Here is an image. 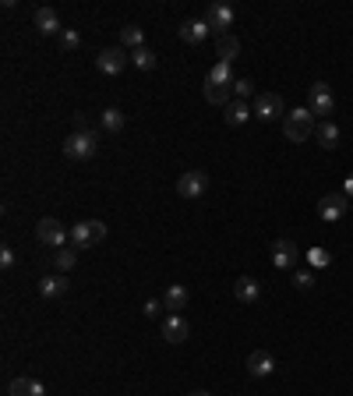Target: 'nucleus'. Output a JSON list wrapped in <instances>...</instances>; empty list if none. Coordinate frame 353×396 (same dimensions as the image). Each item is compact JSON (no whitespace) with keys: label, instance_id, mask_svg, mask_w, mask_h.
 I'll return each instance as SVG.
<instances>
[{"label":"nucleus","instance_id":"bb28decb","mask_svg":"<svg viewBox=\"0 0 353 396\" xmlns=\"http://www.w3.org/2000/svg\"><path fill=\"white\" fill-rule=\"evenodd\" d=\"M131 64H135L138 71H152V68H156V53H152L149 46H142V50L131 53Z\"/></svg>","mask_w":353,"mask_h":396},{"label":"nucleus","instance_id":"1a4fd4ad","mask_svg":"<svg viewBox=\"0 0 353 396\" xmlns=\"http://www.w3.org/2000/svg\"><path fill=\"white\" fill-rule=\"evenodd\" d=\"M346 209H350V198H346L343 191H332V195H325V198L318 202V216H322L325 223L343 219V216H346Z\"/></svg>","mask_w":353,"mask_h":396},{"label":"nucleus","instance_id":"4468645a","mask_svg":"<svg viewBox=\"0 0 353 396\" xmlns=\"http://www.w3.org/2000/svg\"><path fill=\"white\" fill-rule=\"evenodd\" d=\"M233 298H237L241 305H255L262 298V283L255 276H241L237 283H233Z\"/></svg>","mask_w":353,"mask_h":396},{"label":"nucleus","instance_id":"f704fd0d","mask_svg":"<svg viewBox=\"0 0 353 396\" xmlns=\"http://www.w3.org/2000/svg\"><path fill=\"white\" fill-rule=\"evenodd\" d=\"M75 131H92V128H89V117H85V113H75Z\"/></svg>","mask_w":353,"mask_h":396},{"label":"nucleus","instance_id":"9b49d317","mask_svg":"<svg viewBox=\"0 0 353 396\" xmlns=\"http://www.w3.org/2000/svg\"><path fill=\"white\" fill-rule=\"evenodd\" d=\"M191 336V325H188V318L184 315H166L163 318V339H166V344H184V339Z\"/></svg>","mask_w":353,"mask_h":396},{"label":"nucleus","instance_id":"ddd939ff","mask_svg":"<svg viewBox=\"0 0 353 396\" xmlns=\"http://www.w3.org/2000/svg\"><path fill=\"white\" fill-rule=\"evenodd\" d=\"M188 301H191V294H188V287H181V283H173V287L163 291V308L170 315H181L188 308Z\"/></svg>","mask_w":353,"mask_h":396},{"label":"nucleus","instance_id":"a878e982","mask_svg":"<svg viewBox=\"0 0 353 396\" xmlns=\"http://www.w3.org/2000/svg\"><path fill=\"white\" fill-rule=\"evenodd\" d=\"M315 135H318V145H322V149H336V145H339V128H336L332 121H322Z\"/></svg>","mask_w":353,"mask_h":396},{"label":"nucleus","instance_id":"473e14b6","mask_svg":"<svg viewBox=\"0 0 353 396\" xmlns=\"http://www.w3.org/2000/svg\"><path fill=\"white\" fill-rule=\"evenodd\" d=\"M0 265H4V269H11V265H15V251H11L8 244L0 248Z\"/></svg>","mask_w":353,"mask_h":396},{"label":"nucleus","instance_id":"6ab92c4d","mask_svg":"<svg viewBox=\"0 0 353 396\" xmlns=\"http://www.w3.org/2000/svg\"><path fill=\"white\" fill-rule=\"evenodd\" d=\"M212 29H209V22L205 18H191V22H184L181 25V39L188 43V46H198V43H205V36H209Z\"/></svg>","mask_w":353,"mask_h":396},{"label":"nucleus","instance_id":"412c9836","mask_svg":"<svg viewBox=\"0 0 353 396\" xmlns=\"http://www.w3.org/2000/svg\"><path fill=\"white\" fill-rule=\"evenodd\" d=\"M8 396H46V389H43V382H36V379H11V386H8Z\"/></svg>","mask_w":353,"mask_h":396},{"label":"nucleus","instance_id":"dca6fc26","mask_svg":"<svg viewBox=\"0 0 353 396\" xmlns=\"http://www.w3.org/2000/svg\"><path fill=\"white\" fill-rule=\"evenodd\" d=\"M68 291H71V283H68V276H64V272H57V276H43V279H39V294H43L46 301L64 298Z\"/></svg>","mask_w":353,"mask_h":396},{"label":"nucleus","instance_id":"aec40b11","mask_svg":"<svg viewBox=\"0 0 353 396\" xmlns=\"http://www.w3.org/2000/svg\"><path fill=\"white\" fill-rule=\"evenodd\" d=\"M237 53H241V39L233 36V32L216 39V57H219L223 64H233V61H237Z\"/></svg>","mask_w":353,"mask_h":396},{"label":"nucleus","instance_id":"39448f33","mask_svg":"<svg viewBox=\"0 0 353 396\" xmlns=\"http://www.w3.org/2000/svg\"><path fill=\"white\" fill-rule=\"evenodd\" d=\"M205 191H209V174L205 170H188V174H181V181H176V195L188 198V202L202 198Z\"/></svg>","mask_w":353,"mask_h":396},{"label":"nucleus","instance_id":"423d86ee","mask_svg":"<svg viewBox=\"0 0 353 396\" xmlns=\"http://www.w3.org/2000/svg\"><path fill=\"white\" fill-rule=\"evenodd\" d=\"M36 241L39 244H46V248H64V241H68V230H64V226L61 223H57V219H39L36 223Z\"/></svg>","mask_w":353,"mask_h":396},{"label":"nucleus","instance_id":"f8f14e48","mask_svg":"<svg viewBox=\"0 0 353 396\" xmlns=\"http://www.w3.org/2000/svg\"><path fill=\"white\" fill-rule=\"evenodd\" d=\"M332 106H336V96H332V89L325 85V82H315L311 85V113L315 117H325V113H332Z\"/></svg>","mask_w":353,"mask_h":396},{"label":"nucleus","instance_id":"a211bd4d","mask_svg":"<svg viewBox=\"0 0 353 396\" xmlns=\"http://www.w3.org/2000/svg\"><path fill=\"white\" fill-rule=\"evenodd\" d=\"M272 372H276V358H272L269 351L248 354V375H251V379H265V375H272Z\"/></svg>","mask_w":353,"mask_h":396},{"label":"nucleus","instance_id":"c9c22d12","mask_svg":"<svg viewBox=\"0 0 353 396\" xmlns=\"http://www.w3.org/2000/svg\"><path fill=\"white\" fill-rule=\"evenodd\" d=\"M343 195H346V198H350V202H353V174H350V177H346V184H343Z\"/></svg>","mask_w":353,"mask_h":396},{"label":"nucleus","instance_id":"7ed1b4c3","mask_svg":"<svg viewBox=\"0 0 353 396\" xmlns=\"http://www.w3.org/2000/svg\"><path fill=\"white\" fill-rule=\"evenodd\" d=\"M71 241H75L78 251L96 248L99 241H106V223H103V219H82L75 230H71Z\"/></svg>","mask_w":353,"mask_h":396},{"label":"nucleus","instance_id":"9d476101","mask_svg":"<svg viewBox=\"0 0 353 396\" xmlns=\"http://www.w3.org/2000/svg\"><path fill=\"white\" fill-rule=\"evenodd\" d=\"M297 258H301V248L293 244L290 237H279L272 244V265L276 269H293V265H297Z\"/></svg>","mask_w":353,"mask_h":396},{"label":"nucleus","instance_id":"e433bc0d","mask_svg":"<svg viewBox=\"0 0 353 396\" xmlns=\"http://www.w3.org/2000/svg\"><path fill=\"white\" fill-rule=\"evenodd\" d=\"M188 396H212V393H205V389H195V393H188Z\"/></svg>","mask_w":353,"mask_h":396},{"label":"nucleus","instance_id":"2f4dec72","mask_svg":"<svg viewBox=\"0 0 353 396\" xmlns=\"http://www.w3.org/2000/svg\"><path fill=\"white\" fill-rule=\"evenodd\" d=\"M308 262H311V265H329V251H325V248H311V251H308Z\"/></svg>","mask_w":353,"mask_h":396},{"label":"nucleus","instance_id":"b1692460","mask_svg":"<svg viewBox=\"0 0 353 396\" xmlns=\"http://www.w3.org/2000/svg\"><path fill=\"white\" fill-rule=\"evenodd\" d=\"M53 265H57V272H71L78 265V248H57L53 251Z\"/></svg>","mask_w":353,"mask_h":396},{"label":"nucleus","instance_id":"f03ea898","mask_svg":"<svg viewBox=\"0 0 353 396\" xmlns=\"http://www.w3.org/2000/svg\"><path fill=\"white\" fill-rule=\"evenodd\" d=\"M99 152V131H71L64 138V156L68 159H92Z\"/></svg>","mask_w":353,"mask_h":396},{"label":"nucleus","instance_id":"0eeeda50","mask_svg":"<svg viewBox=\"0 0 353 396\" xmlns=\"http://www.w3.org/2000/svg\"><path fill=\"white\" fill-rule=\"evenodd\" d=\"M255 117H262V121L286 117V110H283V96H279V92H262V96H255Z\"/></svg>","mask_w":353,"mask_h":396},{"label":"nucleus","instance_id":"f3484780","mask_svg":"<svg viewBox=\"0 0 353 396\" xmlns=\"http://www.w3.org/2000/svg\"><path fill=\"white\" fill-rule=\"evenodd\" d=\"M32 22H36V29H39L43 36H61V32H64V29H61V18H57L53 8H36V11H32Z\"/></svg>","mask_w":353,"mask_h":396},{"label":"nucleus","instance_id":"cd10ccee","mask_svg":"<svg viewBox=\"0 0 353 396\" xmlns=\"http://www.w3.org/2000/svg\"><path fill=\"white\" fill-rule=\"evenodd\" d=\"M205 82H216V85H233V71H230V64H223V61H216Z\"/></svg>","mask_w":353,"mask_h":396},{"label":"nucleus","instance_id":"c85d7f7f","mask_svg":"<svg viewBox=\"0 0 353 396\" xmlns=\"http://www.w3.org/2000/svg\"><path fill=\"white\" fill-rule=\"evenodd\" d=\"M233 92H237V99L248 103V99L255 96V82H251V78H233Z\"/></svg>","mask_w":353,"mask_h":396},{"label":"nucleus","instance_id":"c756f323","mask_svg":"<svg viewBox=\"0 0 353 396\" xmlns=\"http://www.w3.org/2000/svg\"><path fill=\"white\" fill-rule=\"evenodd\" d=\"M293 287H297V291H308V287H315V276H311L308 269H297V272H293Z\"/></svg>","mask_w":353,"mask_h":396},{"label":"nucleus","instance_id":"6e6552de","mask_svg":"<svg viewBox=\"0 0 353 396\" xmlns=\"http://www.w3.org/2000/svg\"><path fill=\"white\" fill-rule=\"evenodd\" d=\"M205 22H209V29L216 36H230V29H233V8L230 4H209Z\"/></svg>","mask_w":353,"mask_h":396},{"label":"nucleus","instance_id":"2eb2a0df","mask_svg":"<svg viewBox=\"0 0 353 396\" xmlns=\"http://www.w3.org/2000/svg\"><path fill=\"white\" fill-rule=\"evenodd\" d=\"M255 113V106H248L244 99H230L226 106H223V117H226V124L230 128H241V124H248V117Z\"/></svg>","mask_w":353,"mask_h":396},{"label":"nucleus","instance_id":"7c9ffc66","mask_svg":"<svg viewBox=\"0 0 353 396\" xmlns=\"http://www.w3.org/2000/svg\"><path fill=\"white\" fill-rule=\"evenodd\" d=\"M61 46H64V50H78V46H82L78 29H64V32H61Z\"/></svg>","mask_w":353,"mask_h":396},{"label":"nucleus","instance_id":"72a5a7b5","mask_svg":"<svg viewBox=\"0 0 353 396\" xmlns=\"http://www.w3.org/2000/svg\"><path fill=\"white\" fill-rule=\"evenodd\" d=\"M159 311H163V301H156V298L145 301V315H149V318H159Z\"/></svg>","mask_w":353,"mask_h":396},{"label":"nucleus","instance_id":"4be33fe9","mask_svg":"<svg viewBox=\"0 0 353 396\" xmlns=\"http://www.w3.org/2000/svg\"><path fill=\"white\" fill-rule=\"evenodd\" d=\"M99 121H103V131H106V135H121L124 124H128V117H124V113L117 110V106H106Z\"/></svg>","mask_w":353,"mask_h":396},{"label":"nucleus","instance_id":"20e7f679","mask_svg":"<svg viewBox=\"0 0 353 396\" xmlns=\"http://www.w3.org/2000/svg\"><path fill=\"white\" fill-rule=\"evenodd\" d=\"M128 64H131V53H128L124 46H106V50L96 57V68H99L103 75H110V78L121 75Z\"/></svg>","mask_w":353,"mask_h":396},{"label":"nucleus","instance_id":"f257e3e1","mask_svg":"<svg viewBox=\"0 0 353 396\" xmlns=\"http://www.w3.org/2000/svg\"><path fill=\"white\" fill-rule=\"evenodd\" d=\"M318 131V121H315V113L311 110H290L286 117H283V135L290 138V142H304V138H311Z\"/></svg>","mask_w":353,"mask_h":396},{"label":"nucleus","instance_id":"393cba45","mask_svg":"<svg viewBox=\"0 0 353 396\" xmlns=\"http://www.w3.org/2000/svg\"><path fill=\"white\" fill-rule=\"evenodd\" d=\"M230 92H233V85L205 82V103H212V106H226V103H230Z\"/></svg>","mask_w":353,"mask_h":396},{"label":"nucleus","instance_id":"5701e85b","mask_svg":"<svg viewBox=\"0 0 353 396\" xmlns=\"http://www.w3.org/2000/svg\"><path fill=\"white\" fill-rule=\"evenodd\" d=\"M121 46H124L128 53L142 50V46H145V32H142L138 25H124V29H121Z\"/></svg>","mask_w":353,"mask_h":396}]
</instances>
